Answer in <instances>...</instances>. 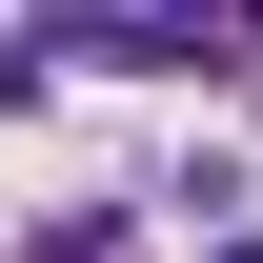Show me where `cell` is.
I'll use <instances>...</instances> for the list:
<instances>
[{"mask_svg": "<svg viewBox=\"0 0 263 263\" xmlns=\"http://www.w3.org/2000/svg\"><path fill=\"white\" fill-rule=\"evenodd\" d=\"M223 263H263V243H223Z\"/></svg>", "mask_w": 263, "mask_h": 263, "instance_id": "cell-1", "label": "cell"}]
</instances>
